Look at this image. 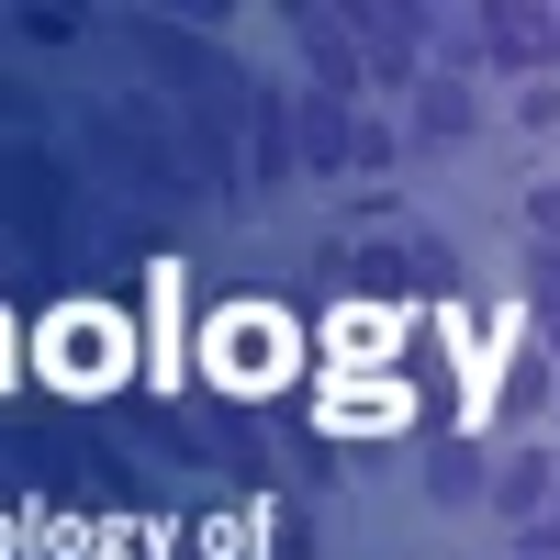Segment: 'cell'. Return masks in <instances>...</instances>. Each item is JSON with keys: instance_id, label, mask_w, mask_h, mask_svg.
<instances>
[{"instance_id": "cell-2", "label": "cell", "mask_w": 560, "mask_h": 560, "mask_svg": "<svg viewBox=\"0 0 560 560\" xmlns=\"http://www.w3.org/2000/svg\"><path fill=\"white\" fill-rule=\"evenodd\" d=\"M370 68H382V79H415V34H404V12L370 23Z\"/></svg>"}, {"instance_id": "cell-6", "label": "cell", "mask_w": 560, "mask_h": 560, "mask_svg": "<svg viewBox=\"0 0 560 560\" xmlns=\"http://www.w3.org/2000/svg\"><path fill=\"white\" fill-rule=\"evenodd\" d=\"M549 549H560V516H549Z\"/></svg>"}, {"instance_id": "cell-5", "label": "cell", "mask_w": 560, "mask_h": 560, "mask_svg": "<svg viewBox=\"0 0 560 560\" xmlns=\"http://www.w3.org/2000/svg\"><path fill=\"white\" fill-rule=\"evenodd\" d=\"M303 45H314V68H325V90L348 79V45H337V23H303Z\"/></svg>"}, {"instance_id": "cell-4", "label": "cell", "mask_w": 560, "mask_h": 560, "mask_svg": "<svg viewBox=\"0 0 560 560\" xmlns=\"http://www.w3.org/2000/svg\"><path fill=\"white\" fill-rule=\"evenodd\" d=\"M427 135H471V90H427Z\"/></svg>"}, {"instance_id": "cell-1", "label": "cell", "mask_w": 560, "mask_h": 560, "mask_svg": "<svg viewBox=\"0 0 560 560\" xmlns=\"http://www.w3.org/2000/svg\"><path fill=\"white\" fill-rule=\"evenodd\" d=\"M292 135H303V158H314V168H337V158L359 147V135L337 124V90H314V102H292Z\"/></svg>"}, {"instance_id": "cell-3", "label": "cell", "mask_w": 560, "mask_h": 560, "mask_svg": "<svg viewBox=\"0 0 560 560\" xmlns=\"http://www.w3.org/2000/svg\"><path fill=\"white\" fill-rule=\"evenodd\" d=\"M538 493H549V459H516V471H504V482H493V504H504V516H527V504H538Z\"/></svg>"}]
</instances>
